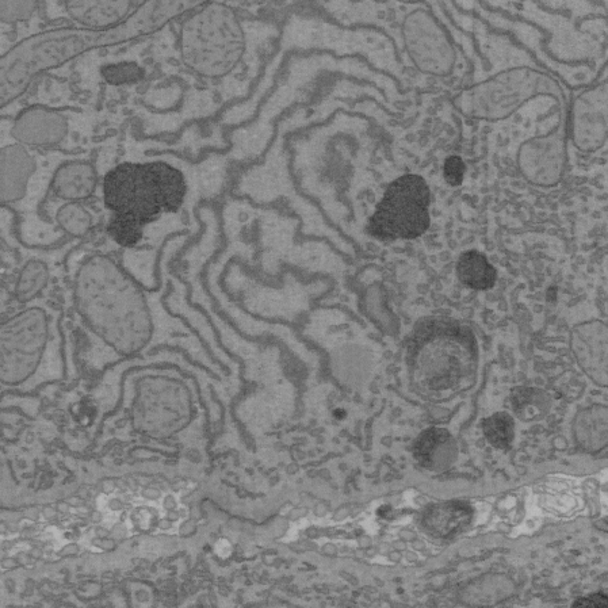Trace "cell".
<instances>
[{
	"instance_id": "1",
	"label": "cell",
	"mask_w": 608,
	"mask_h": 608,
	"mask_svg": "<svg viewBox=\"0 0 608 608\" xmlns=\"http://www.w3.org/2000/svg\"><path fill=\"white\" fill-rule=\"evenodd\" d=\"M197 2L140 3L135 13L116 28L94 30L59 28L45 30L19 41L0 61V105L6 109L28 91L30 84L44 72L82 56L94 49L117 47L137 38L151 36L172 19L197 10Z\"/></svg>"
},
{
	"instance_id": "2",
	"label": "cell",
	"mask_w": 608,
	"mask_h": 608,
	"mask_svg": "<svg viewBox=\"0 0 608 608\" xmlns=\"http://www.w3.org/2000/svg\"><path fill=\"white\" fill-rule=\"evenodd\" d=\"M76 308L117 350L132 353L147 342L151 321L143 288L116 260L97 254L80 265Z\"/></svg>"
},
{
	"instance_id": "3",
	"label": "cell",
	"mask_w": 608,
	"mask_h": 608,
	"mask_svg": "<svg viewBox=\"0 0 608 608\" xmlns=\"http://www.w3.org/2000/svg\"><path fill=\"white\" fill-rule=\"evenodd\" d=\"M407 363L412 385L420 395L435 401L451 399L476 381V338L454 320L422 321L409 338Z\"/></svg>"
},
{
	"instance_id": "4",
	"label": "cell",
	"mask_w": 608,
	"mask_h": 608,
	"mask_svg": "<svg viewBox=\"0 0 608 608\" xmlns=\"http://www.w3.org/2000/svg\"><path fill=\"white\" fill-rule=\"evenodd\" d=\"M103 202L113 217L132 221L137 227L178 213L185 205L187 181L179 168L164 162H125L103 178Z\"/></svg>"
},
{
	"instance_id": "5",
	"label": "cell",
	"mask_w": 608,
	"mask_h": 608,
	"mask_svg": "<svg viewBox=\"0 0 608 608\" xmlns=\"http://www.w3.org/2000/svg\"><path fill=\"white\" fill-rule=\"evenodd\" d=\"M179 51L183 64L202 78L228 75L246 52V33L236 11L225 3H202L183 22Z\"/></svg>"
},
{
	"instance_id": "6",
	"label": "cell",
	"mask_w": 608,
	"mask_h": 608,
	"mask_svg": "<svg viewBox=\"0 0 608 608\" xmlns=\"http://www.w3.org/2000/svg\"><path fill=\"white\" fill-rule=\"evenodd\" d=\"M430 187L424 178L405 174L395 179L367 223V232L382 242L414 240L430 228Z\"/></svg>"
},
{
	"instance_id": "7",
	"label": "cell",
	"mask_w": 608,
	"mask_h": 608,
	"mask_svg": "<svg viewBox=\"0 0 608 608\" xmlns=\"http://www.w3.org/2000/svg\"><path fill=\"white\" fill-rule=\"evenodd\" d=\"M557 86L541 72L518 68L477 84L455 98L465 116L481 120H500L538 94H554Z\"/></svg>"
},
{
	"instance_id": "8",
	"label": "cell",
	"mask_w": 608,
	"mask_h": 608,
	"mask_svg": "<svg viewBox=\"0 0 608 608\" xmlns=\"http://www.w3.org/2000/svg\"><path fill=\"white\" fill-rule=\"evenodd\" d=\"M47 313L29 308L6 321L2 328V378L18 384L33 373L47 346Z\"/></svg>"
},
{
	"instance_id": "9",
	"label": "cell",
	"mask_w": 608,
	"mask_h": 608,
	"mask_svg": "<svg viewBox=\"0 0 608 608\" xmlns=\"http://www.w3.org/2000/svg\"><path fill=\"white\" fill-rule=\"evenodd\" d=\"M405 49L418 70L424 74L445 76L453 71L455 51L430 11L418 10L405 18Z\"/></svg>"
},
{
	"instance_id": "10",
	"label": "cell",
	"mask_w": 608,
	"mask_h": 608,
	"mask_svg": "<svg viewBox=\"0 0 608 608\" xmlns=\"http://www.w3.org/2000/svg\"><path fill=\"white\" fill-rule=\"evenodd\" d=\"M518 164L523 177L533 185L556 186L565 170V144L561 133L527 141L520 148Z\"/></svg>"
},
{
	"instance_id": "11",
	"label": "cell",
	"mask_w": 608,
	"mask_h": 608,
	"mask_svg": "<svg viewBox=\"0 0 608 608\" xmlns=\"http://www.w3.org/2000/svg\"><path fill=\"white\" fill-rule=\"evenodd\" d=\"M572 133L576 147L583 152H594L606 143V84L585 91L576 99L572 110Z\"/></svg>"
},
{
	"instance_id": "12",
	"label": "cell",
	"mask_w": 608,
	"mask_h": 608,
	"mask_svg": "<svg viewBox=\"0 0 608 608\" xmlns=\"http://www.w3.org/2000/svg\"><path fill=\"white\" fill-rule=\"evenodd\" d=\"M571 347L577 363L595 384L607 386L608 330L603 321H588L576 325L571 335Z\"/></svg>"
},
{
	"instance_id": "13",
	"label": "cell",
	"mask_w": 608,
	"mask_h": 608,
	"mask_svg": "<svg viewBox=\"0 0 608 608\" xmlns=\"http://www.w3.org/2000/svg\"><path fill=\"white\" fill-rule=\"evenodd\" d=\"M68 135L63 114L44 106H33L15 118L11 137L26 147H53Z\"/></svg>"
},
{
	"instance_id": "14",
	"label": "cell",
	"mask_w": 608,
	"mask_h": 608,
	"mask_svg": "<svg viewBox=\"0 0 608 608\" xmlns=\"http://www.w3.org/2000/svg\"><path fill=\"white\" fill-rule=\"evenodd\" d=\"M2 204L18 208L28 197L37 174V162L24 144H7L2 148Z\"/></svg>"
},
{
	"instance_id": "15",
	"label": "cell",
	"mask_w": 608,
	"mask_h": 608,
	"mask_svg": "<svg viewBox=\"0 0 608 608\" xmlns=\"http://www.w3.org/2000/svg\"><path fill=\"white\" fill-rule=\"evenodd\" d=\"M98 187V172L86 160L72 159L56 167L51 183L52 193L60 200L80 202L93 197Z\"/></svg>"
},
{
	"instance_id": "16",
	"label": "cell",
	"mask_w": 608,
	"mask_h": 608,
	"mask_svg": "<svg viewBox=\"0 0 608 608\" xmlns=\"http://www.w3.org/2000/svg\"><path fill=\"white\" fill-rule=\"evenodd\" d=\"M133 2H65V13L83 28L105 30L124 24L135 13Z\"/></svg>"
},
{
	"instance_id": "17",
	"label": "cell",
	"mask_w": 608,
	"mask_h": 608,
	"mask_svg": "<svg viewBox=\"0 0 608 608\" xmlns=\"http://www.w3.org/2000/svg\"><path fill=\"white\" fill-rule=\"evenodd\" d=\"M414 455L422 468L443 472L457 460V441L445 428H428L416 439Z\"/></svg>"
},
{
	"instance_id": "18",
	"label": "cell",
	"mask_w": 608,
	"mask_h": 608,
	"mask_svg": "<svg viewBox=\"0 0 608 608\" xmlns=\"http://www.w3.org/2000/svg\"><path fill=\"white\" fill-rule=\"evenodd\" d=\"M473 519V508L465 502L434 504L424 511L422 525L434 538H451L460 534L470 525Z\"/></svg>"
},
{
	"instance_id": "19",
	"label": "cell",
	"mask_w": 608,
	"mask_h": 608,
	"mask_svg": "<svg viewBox=\"0 0 608 608\" xmlns=\"http://www.w3.org/2000/svg\"><path fill=\"white\" fill-rule=\"evenodd\" d=\"M573 435L577 445L584 450H603L608 441V409L606 405L595 404L581 409L573 423Z\"/></svg>"
},
{
	"instance_id": "20",
	"label": "cell",
	"mask_w": 608,
	"mask_h": 608,
	"mask_svg": "<svg viewBox=\"0 0 608 608\" xmlns=\"http://www.w3.org/2000/svg\"><path fill=\"white\" fill-rule=\"evenodd\" d=\"M508 405L516 418L522 422H539L549 415L552 409V397L542 389L518 386L512 389L508 397Z\"/></svg>"
},
{
	"instance_id": "21",
	"label": "cell",
	"mask_w": 608,
	"mask_h": 608,
	"mask_svg": "<svg viewBox=\"0 0 608 608\" xmlns=\"http://www.w3.org/2000/svg\"><path fill=\"white\" fill-rule=\"evenodd\" d=\"M455 271L461 284L473 290L492 289L497 281L495 267L489 263L487 256L476 250L464 252L458 259Z\"/></svg>"
},
{
	"instance_id": "22",
	"label": "cell",
	"mask_w": 608,
	"mask_h": 608,
	"mask_svg": "<svg viewBox=\"0 0 608 608\" xmlns=\"http://www.w3.org/2000/svg\"><path fill=\"white\" fill-rule=\"evenodd\" d=\"M51 271L47 263L38 259H30L19 271L15 284V297L22 304L32 301L48 285Z\"/></svg>"
},
{
	"instance_id": "23",
	"label": "cell",
	"mask_w": 608,
	"mask_h": 608,
	"mask_svg": "<svg viewBox=\"0 0 608 608\" xmlns=\"http://www.w3.org/2000/svg\"><path fill=\"white\" fill-rule=\"evenodd\" d=\"M57 227L67 235L83 237L93 229V213L80 202H67L55 214Z\"/></svg>"
},
{
	"instance_id": "24",
	"label": "cell",
	"mask_w": 608,
	"mask_h": 608,
	"mask_svg": "<svg viewBox=\"0 0 608 608\" xmlns=\"http://www.w3.org/2000/svg\"><path fill=\"white\" fill-rule=\"evenodd\" d=\"M483 431L489 445L499 450L510 449L515 438V422L506 412H497L483 422Z\"/></svg>"
},
{
	"instance_id": "25",
	"label": "cell",
	"mask_w": 608,
	"mask_h": 608,
	"mask_svg": "<svg viewBox=\"0 0 608 608\" xmlns=\"http://www.w3.org/2000/svg\"><path fill=\"white\" fill-rule=\"evenodd\" d=\"M103 79L112 86H125L135 84L144 79L145 71L139 64L132 61H121V63L105 65L102 68Z\"/></svg>"
},
{
	"instance_id": "26",
	"label": "cell",
	"mask_w": 608,
	"mask_h": 608,
	"mask_svg": "<svg viewBox=\"0 0 608 608\" xmlns=\"http://www.w3.org/2000/svg\"><path fill=\"white\" fill-rule=\"evenodd\" d=\"M107 232L114 242L129 250L135 248L144 236L143 228L137 227L132 221L120 219V217H112Z\"/></svg>"
},
{
	"instance_id": "27",
	"label": "cell",
	"mask_w": 608,
	"mask_h": 608,
	"mask_svg": "<svg viewBox=\"0 0 608 608\" xmlns=\"http://www.w3.org/2000/svg\"><path fill=\"white\" fill-rule=\"evenodd\" d=\"M38 7H40L38 2H2L0 3V18L6 25L28 21L36 13Z\"/></svg>"
},
{
	"instance_id": "28",
	"label": "cell",
	"mask_w": 608,
	"mask_h": 608,
	"mask_svg": "<svg viewBox=\"0 0 608 608\" xmlns=\"http://www.w3.org/2000/svg\"><path fill=\"white\" fill-rule=\"evenodd\" d=\"M466 166L460 156H450L443 166V177L450 186L458 187L464 182Z\"/></svg>"
},
{
	"instance_id": "29",
	"label": "cell",
	"mask_w": 608,
	"mask_h": 608,
	"mask_svg": "<svg viewBox=\"0 0 608 608\" xmlns=\"http://www.w3.org/2000/svg\"><path fill=\"white\" fill-rule=\"evenodd\" d=\"M607 604L606 596L602 594L588 596V598H583L577 600V602L573 603L575 607H604Z\"/></svg>"
},
{
	"instance_id": "30",
	"label": "cell",
	"mask_w": 608,
	"mask_h": 608,
	"mask_svg": "<svg viewBox=\"0 0 608 608\" xmlns=\"http://www.w3.org/2000/svg\"><path fill=\"white\" fill-rule=\"evenodd\" d=\"M79 553L78 545H68L67 548H64L63 554H67V556H75V554Z\"/></svg>"
},
{
	"instance_id": "31",
	"label": "cell",
	"mask_w": 608,
	"mask_h": 608,
	"mask_svg": "<svg viewBox=\"0 0 608 608\" xmlns=\"http://www.w3.org/2000/svg\"><path fill=\"white\" fill-rule=\"evenodd\" d=\"M102 489L105 492H112L114 489V481H110V480L103 481Z\"/></svg>"
},
{
	"instance_id": "32",
	"label": "cell",
	"mask_w": 608,
	"mask_h": 608,
	"mask_svg": "<svg viewBox=\"0 0 608 608\" xmlns=\"http://www.w3.org/2000/svg\"><path fill=\"white\" fill-rule=\"evenodd\" d=\"M2 565L5 568H14L17 567V561L6 558V560H3Z\"/></svg>"
},
{
	"instance_id": "33",
	"label": "cell",
	"mask_w": 608,
	"mask_h": 608,
	"mask_svg": "<svg viewBox=\"0 0 608 608\" xmlns=\"http://www.w3.org/2000/svg\"><path fill=\"white\" fill-rule=\"evenodd\" d=\"M44 516L47 519L56 518V511L52 510V508H45V510H44Z\"/></svg>"
},
{
	"instance_id": "34",
	"label": "cell",
	"mask_w": 608,
	"mask_h": 608,
	"mask_svg": "<svg viewBox=\"0 0 608 608\" xmlns=\"http://www.w3.org/2000/svg\"><path fill=\"white\" fill-rule=\"evenodd\" d=\"M99 546H101L102 549L109 550L113 548V542L107 541V539H102L101 545Z\"/></svg>"
},
{
	"instance_id": "35",
	"label": "cell",
	"mask_w": 608,
	"mask_h": 608,
	"mask_svg": "<svg viewBox=\"0 0 608 608\" xmlns=\"http://www.w3.org/2000/svg\"><path fill=\"white\" fill-rule=\"evenodd\" d=\"M68 506H70V504H68L67 502L59 503L57 504V511L65 512L68 510Z\"/></svg>"
},
{
	"instance_id": "36",
	"label": "cell",
	"mask_w": 608,
	"mask_h": 608,
	"mask_svg": "<svg viewBox=\"0 0 608 608\" xmlns=\"http://www.w3.org/2000/svg\"><path fill=\"white\" fill-rule=\"evenodd\" d=\"M121 507L122 504L118 502V500H113L112 504H110V508H112L114 511L121 510Z\"/></svg>"
},
{
	"instance_id": "37",
	"label": "cell",
	"mask_w": 608,
	"mask_h": 608,
	"mask_svg": "<svg viewBox=\"0 0 608 608\" xmlns=\"http://www.w3.org/2000/svg\"><path fill=\"white\" fill-rule=\"evenodd\" d=\"M101 519H102V516L97 511L93 512V515H91V520H93V522H99V520H101Z\"/></svg>"
},
{
	"instance_id": "38",
	"label": "cell",
	"mask_w": 608,
	"mask_h": 608,
	"mask_svg": "<svg viewBox=\"0 0 608 608\" xmlns=\"http://www.w3.org/2000/svg\"><path fill=\"white\" fill-rule=\"evenodd\" d=\"M67 503L70 504L71 507H78L80 504L79 499H75V497L74 499L67 500Z\"/></svg>"
},
{
	"instance_id": "39",
	"label": "cell",
	"mask_w": 608,
	"mask_h": 608,
	"mask_svg": "<svg viewBox=\"0 0 608 608\" xmlns=\"http://www.w3.org/2000/svg\"><path fill=\"white\" fill-rule=\"evenodd\" d=\"M98 535L101 538H106L107 535H109V531H107L105 529H98Z\"/></svg>"
},
{
	"instance_id": "40",
	"label": "cell",
	"mask_w": 608,
	"mask_h": 608,
	"mask_svg": "<svg viewBox=\"0 0 608 608\" xmlns=\"http://www.w3.org/2000/svg\"><path fill=\"white\" fill-rule=\"evenodd\" d=\"M33 556H34V557H36V558H40V557H41V552H40V550H34V552H33Z\"/></svg>"
}]
</instances>
